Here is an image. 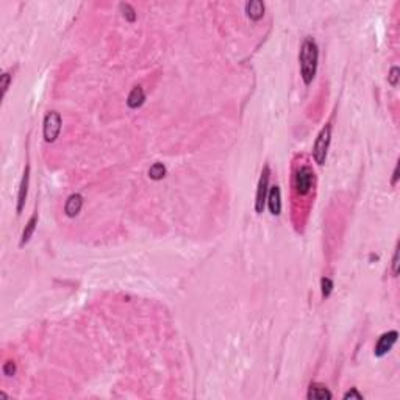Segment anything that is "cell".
I'll return each mask as SVG.
<instances>
[{
    "instance_id": "obj_1",
    "label": "cell",
    "mask_w": 400,
    "mask_h": 400,
    "mask_svg": "<svg viewBox=\"0 0 400 400\" xmlns=\"http://www.w3.org/2000/svg\"><path fill=\"white\" fill-rule=\"evenodd\" d=\"M300 72L305 85H309L314 80V75L317 71V60H319V52L314 40L306 38L300 47Z\"/></svg>"
},
{
    "instance_id": "obj_2",
    "label": "cell",
    "mask_w": 400,
    "mask_h": 400,
    "mask_svg": "<svg viewBox=\"0 0 400 400\" xmlns=\"http://www.w3.org/2000/svg\"><path fill=\"white\" fill-rule=\"evenodd\" d=\"M330 139H331V125L327 124L324 128L320 130V133L317 135L316 141H314V147H313V158L314 161L322 166L327 160V153H328V147H330Z\"/></svg>"
},
{
    "instance_id": "obj_3",
    "label": "cell",
    "mask_w": 400,
    "mask_h": 400,
    "mask_svg": "<svg viewBox=\"0 0 400 400\" xmlns=\"http://www.w3.org/2000/svg\"><path fill=\"white\" fill-rule=\"evenodd\" d=\"M313 183H314V172H313V169L309 166H300L299 171L295 172V177H294L295 191H297L300 196H305V194H308L309 191H311Z\"/></svg>"
},
{
    "instance_id": "obj_4",
    "label": "cell",
    "mask_w": 400,
    "mask_h": 400,
    "mask_svg": "<svg viewBox=\"0 0 400 400\" xmlns=\"http://www.w3.org/2000/svg\"><path fill=\"white\" fill-rule=\"evenodd\" d=\"M269 178H270V169L269 166H264L261 172L260 182H258V189H256V199H255V211L261 214L264 211V205L267 202V192H269Z\"/></svg>"
},
{
    "instance_id": "obj_5",
    "label": "cell",
    "mask_w": 400,
    "mask_h": 400,
    "mask_svg": "<svg viewBox=\"0 0 400 400\" xmlns=\"http://www.w3.org/2000/svg\"><path fill=\"white\" fill-rule=\"evenodd\" d=\"M61 116L57 111H50L47 113L46 119H44V139L47 143H54L57 141L60 132H61Z\"/></svg>"
},
{
    "instance_id": "obj_6",
    "label": "cell",
    "mask_w": 400,
    "mask_h": 400,
    "mask_svg": "<svg viewBox=\"0 0 400 400\" xmlns=\"http://www.w3.org/2000/svg\"><path fill=\"white\" fill-rule=\"evenodd\" d=\"M397 336H398V333L395 330L381 334L377 345H375V356H384L386 353H388L392 349V345L395 344Z\"/></svg>"
},
{
    "instance_id": "obj_7",
    "label": "cell",
    "mask_w": 400,
    "mask_h": 400,
    "mask_svg": "<svg viewBox=\"0 0 400 400\" xmlns=\"http://www.w3.org/2000/svg\"><path fill=\"white\" fill-rule=\"evenodd\" d=\"M267 205H269V210L274 216H280L281 213V191H280V186L274 185L272 188L269 189L267 192Z\"/></svg>"
},
{
    "instance_id": "obj_8",
    "label": "cell",
    "mask_w": 400,
    "mask_h": 400,
    "mask_svg": "<svg viewBox=\"0 0 400 400\" xmlns=\"http://www.w3.org/2000/svg\"><path fill=\"white\" fill-rule=\"evenodd\" d=\"M29 180H30V166L25 167V172L22 177V182H21L19 196H18V214H21L24 210L25 199H27V192H29Z\"/></svg>"
},
{
    "instance_id": "obj_9",
    "label": "cell",
    "mask_w": 400,
    "mask_h": 400,
    "mask_svg": "<svg viewBox=\"0 0 400 400\" xmlns=\"http://www.w3.org/2000/svg\"><path fill=\"white\" fill-rule=\"evenodd\" d=\"M309 400H330L333 397V394L325 388L324 384H319V383H313L309 386L308 389V395H306Z\"/></svg>"
},
{
    "instance_id": "obj_10",
    "label": "cell",
    "mask_w": 400,
    "mask_h": 400,
    "mask_svg": "<svg viewBox=\"0 0 400 400\" xmlns=\"http://www.w3.org/2000/svg\"><path fill=\"white\" fill-rule=\"evenodd\" d=\"M82 206H83V197L80 194H72L68 199L66 206H64V213L69 217H75L82 211Z\"/></svg>"
},
{
    "instance_id": "obj_11",
    "label": "cell",
    "mask_w": 400,
    "mask_h": 400,
    "mask_svg": "<svg viewBox=\"0 0 400 400\" xmlns=\"http://www.w3.org/2000/svg\"><path fill=\"white\" fill-rule=\"evenodd\" d=\"M246 13L252 21H260L264 16V4L260 0H252L246 4Z\"/></svg>"
},
{
    "instance_id": "obj_12",
    "label": "cell",
    "mask_w": 400,
    "mask_h": 400,
    "mask_svg": "<svg viewBox=\"0 0 400 400\" xmlns=\"http://www.w3.org/2000/svg\"><path fill=\"white\" fill-rule=\"evenodd\" d=\"M146 100V94H144V89L141 86H135L132 89V93L128 94V99H127V105L130 108H139L141 105L144 103Z\"/></svg>"
},
{
    "instance_id": "obj_13",
    "label": "cell",
    "mask_w": 400,
    "mask_h": 400,
    "mask_svg": "<svg viewBox=\"0 0 400 400\" xmlns=\"http://www.w3.org/2000/svg\"><path fill=\"white\" fill-rule=\"evenodd\" d=\"M36 225H38V214H33V216L30 217V221L27 222V225H25L24 231H22L21 247L25 246V244H27V242L30 241V238H32V235H33V231H35Z\"/></svg>"
},
{
    "instance_id": "obj_14",
    "label": "cell",
    "mask_w": 400,
    "mask_h": 400,
    "mask_svg": "<svg viewBox=\"0 0 400 400\" xmlns=\"http://www.w3.org/2000/svg\"><path fill=\"white\" fill-rule=\"evenodd\" d=\"M166 175V166L163 163H155L150 169H149V177L155 182H158V180H163Z\"/></svg>"
},
{
    "instance_id": "obj_15",
    "label": "cell",
    "mask_w": 400,
    "mask_h": 400,
    "mask_svg": "<svg viewBox=\"0 0 400 400\" xmlns=\"http://www.w3.org/2000/svg\"><path fill=\"white\" fill-rule=\"evenodd\" d=\"M121 11H122L124 18L128 22H135L136 21V11H135V8L130 4H121Z\"/></svg>"
},
{
    "instance_id": "obj_16",
    "label": "cell",
    "mask_w": 400,
    "mask_h": 400,
    "mask_svg": "<svg viewBox=\"0 0 400 400\" xmlns=\"http://www.w3.org/2000/svg\"><path fill=\"white\" fill-rule=\"evenodd\" d=\"M320 286H322V295H324V297H328L333 291V281L330 278L324 277L320 280Z\"/></svg>"
},
{
    "instance_id": "obj_17",
    "label": "cell",
    "mask_w": 400,
    "mask_h": 400,
    "mask_svg": "<svg viewBox=\"0 0 400 400\" xmlns=\"http://www.w3.org/2000/svg\"><path fill=\"white\" fill-rule=\"evenodd\" d=\"M10 83H11V74H10V72H5L2 77H0V88H2V97L7 96L8 88H10Z\"/></svg>"
},
{
    "instance_id": "obj_18",
    "label": "cell",
    "mask_w": 400,
    "mask_h": 400,
    "mask_svg": "<svg viewBox=\"0 0 400 400\" xmlns=\"http://www.w3.org/2000/svg\"><path fill=\"white\" fill-rule=\"evenodd\" d=\"M398 77H400V69L397 66H394L391 69L389 75H388V82H389L391 86H397L398 85Z\"/></svg>"
},
{
    "instance_id": "obj_19",
    "label": "cell",
    "mask_w": 400,
    "mask_h": 400,
    "mask_svg": "<svg viewBox=\"0 0 400 400\" xmlns=\"http://www.w3.org/2000/svg\"><path fill=\"white\" fill-rule=\"evenodd\" d=\"M4 373L7 377H13L16 373V364H15V361H7V363L4 364Z\"/></svg>"
},
{
    "instance_id": "obj_20",
    "label": "cell",
    "mask_w": 400,
    "mask_h": 400,
    "mask_svg": "<svg viewBox=\"0 0 400 400\" xmlns=\"http://www.w3.org/2000/svg\"><path fill=\"white\" fill-rule=\"evenodd\" d=\"M392 275L397 277L398 275V247L394 252V258H392Z\"/></svg>"
},
{
    "instance_id": "obj_21",
    "label": "cell",
    "mask_w": 400,
    "mask_h": 400,
    "mask_svg": "<svg viewBox=\"0 0 400 400\" xmlns=\"http://www.w3.org/2000/svg\"><path fill=\"white\" fill-rule=\"evenodd\" d=\"M344 398H345V400H349V398H356V400H361V398H363V394H359V392L356 391V388H352L349 392H345V394H344Z\"/></svg>"
},
{
    "instance_id": "obj_22",
    "label": "cell",
    "mask_w": 400,
    "mask_h": 400,
    "mask_svg": "<svg viewBox=\"0 0 400 400\" xmlns=\"http://www.w3.org/2000/svg\"><path fill=\"white\" fill-rule=\"evenodd\" d=\"M397 180H398V164L395 166V169H394V175H392V180H391V185H392V186H395Z\"/></svg>"
}]
</instances>
